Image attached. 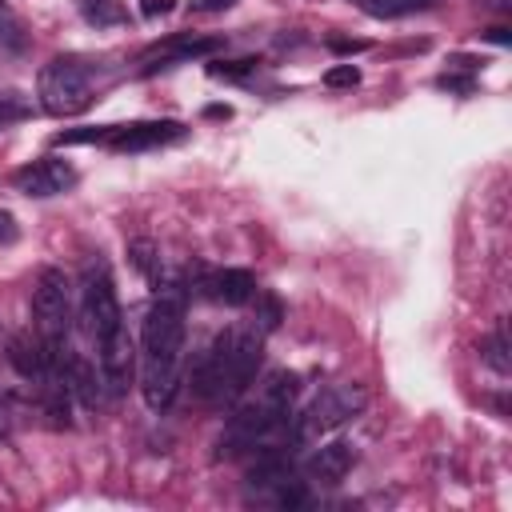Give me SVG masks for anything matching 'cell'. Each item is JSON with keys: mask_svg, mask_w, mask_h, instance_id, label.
I'll return each instance as SVG.
<instances>
[{"mask_svg": "<svg viewBox=\"0 0 512 512\" xmlns=\"http://www.w3.org/2000/svg\"><path fill=\"white\" fill-rule=\"evenodd\" d=\"M28 112H32V104H28L20 92H0V128H4V124L24 120Z\"/></svg>", "mask_w": 512, "mask_h": 512, "instance_id": "obj_19", "label": "cell"}, {"mask_svg": "<svg viewBox=\"0 0 512 512\" xmlns=\"http://www.w3.org/2000/svg\"><path fill=\"white\" fill-rule=\"evenodd\" d=\"M128 256H132V264H136L144 276H156L160 256H156V244H152V240H132V244H128Z\"/></svg>", "mask_w": 512, "mask_h": 512, "instance_id": "obj_18", "label": "cell"}, {"mask_svg": "<svg viewBox=\"0 0 512 512\" xmlns=\"http://www.w3.org/2000/svg\"><path fill=\"white\" fill-rule=\"evenodd\" d=\"M184 364V288H156L140 332V392L152 412H164L180 388Z\"/></svg>", "mask_w": 512, "mask_h": 512, "instance_id": "obj_1", "label": "cell"}, {"mask_svg": "<svg viewBox=\"0 0 512 512\" xmlns=\"http://www.w3.org/2000/svg\"><path fill=\"white\" fill-rule=\"evenodd\" d=\"M72 184H76V168L68 160H60V156H40V160H32V164L12 172V188L24 192V196H36V200L60 196Z\"/></svg>", "mask_w": 512, "mask_h": 512, "instance_id": "obj_8", "label": "cell"}, {"mask_svg": "<svg viewBox=\"0 0 512 512\" xmlns=\"http://www.w3.org/2000/svg\"><path fill=\"white\" fill-rule=\"evenodd\" d=\"M200 292L216 304H228V308H240L248 300H256V276L248 268H216L204 276Z\"/></svg>", "mask_w": 512, "mask_h": 512, "instance_id": "obj_11", "label": "cell"}, {"mask_svg": "<svg viewBox=\"0 0 512 512\" xmlns=\"http://www.w3.org/2000/svg\"><path fill=\"white\" fill-rule=\"evenodd\" d=\"M32 312H36V328L44 344H60L68 340V324H72V284L60 268H40L36 288H32Z\"/></svg>", "mask_w": 512, "mask_h": 512, "instance_id": "obj_5", "label": "cell"}, {"mask_svg": "<svg viewBox=\"0 0 512 512\" xmlns=\"http://www.w3.org/2000/svg\"><path fill=\"white\" fill-rule=\"evenodd\" d=\"M232 4H236V0H196L192 8H196V12H224V8H232Z\"/></svg>", "mask_w": 512, "mask_h": 512, "instance_id": "obj_25", "label": "cell"}, {"mask_svg": "<svg viewBox=\"0 0 512 512\" xmlns=\"http://www.w3.org/2000/svg\"><path fill=\"white\" fill-rule=\"evenodd\" d=\"M20 236V228H16V216L8 212V208H0V244H12Z\"/></svg>", "mask_w": 512, "mask_h": 512, "instance_id": "obj_22", "label": "cell"}, {"mask_svg": "<svg viewBox=\"0 0 512 512\" xmlns=\"http://www.w3.org/2000/svg\"><path fill=\"white\" fill-rule=\"evenodd\" d=\"M84 320H88V332L92 340H108L112 332L124 328V312H120V300H116V284H112V272L104 260H88L84 268Z\"/></svg>", "mask_w": 512, "mask_h": 512, "instance_id": "obj_6", "label": "cell"}, {"mask_svg": "<svg viewBox=\"0 0 512 512\" xmlns=\"http://www.w3.org/2000/svg\"><path fill=\"white\" fill-rule=\"evenodd\" d=\"M324 84H328V88H356V84H360V68H356V64H332V68L324 72Z\"/></svg>", "mask_w": 512, "mask_h": 512, "instance_id": "obj_20", "label": "cell"}, {"mask_svg": "<svg viewBox=\"0 0 512 512\" xmlns=\"http://www.w3.org/2000/svg\"><path fill=\"white\" fill-rule=\"evenodd\" d=\"M8 360L12 368L24 376V380H44L48 376V352H44V340L36 336H12L8 340Z\"/></svg>", "mask_w": 512, "mask_h": 512, "instance_id": "obj_13", "label": "cell"}, {"mask_svg": "<svg viewBox=\"0 0 512 512\" xmlns=\"http://www.w3.org/2000/svg\"><path fill=\"white\" fill-rule=\"evenodd\" d=\"M0 436H8V416H4V408H0Z\"/></svg>", "mask_w": 512, "mask_h": 512, "instance_id": "obj_27", "label": "cell"}, {"mask_svg": "<svg viewBox=\"0 0 512 512\" xmlns=\"http://www.w3.org/2000/svg\"><path fill=\"white\" fill-rule=\"evenodd\" d=\"M36 96H40V108L48 116H76V112H84L96 100L92 64L80 60V56H52L40 68Z\"/></svg>", "mask_w": 512, "mask_h": 512, "instance_id": "obj_4", "label": "cell"}, {"mask_svg": "<svg viewBox=\"0 0 512 512\" xmlns=\"http://www.w3.org/2000/svg\"><path fill=\"white\" fill-rule=\"evenodd\" d=\"M248 72H256V60L252 56H244V60H212L208 64V76H216V80H240Z\"/></svg>", "mask_w": 512, "mask_h": 512, "instance_id": "obj_17", "label": "cell"}, {"mask_svg": "<svg viewBox=\"0 0 512 512\" xmlns=\"http://www.w3.org/2000/svg\"><path fill=\"white\" fill-rule=\"evenodd\" d=\"M296 376L292 372H272L268 380H264V388H260V396L256 400H248V404H240L232 416H228V424H224V432H220V444H216V456L224 460H232V456H244V452H252V448H260V444H268L284 424H288V416H292V400H296Z\"/></svg>", "mask_w": 512, "mask_h": 512, "instance_id": "obj_3", "label": "cell"}, {"mask_svg": "<svg viewBox=\"0 0 512 512\" xmlns=\"http://www.w3.org/2000/svg\"><path fill=\"white\" fill-rule=\"evenodd\" d=\"M140 12L144 16H164V12H172V0H144Z\"/></svg>", "mask_w": 512, "mask_h": 512, "instance_id": "obj_24", "label": "cell"}, {"mask_svg": "<svg viewBox=\"0 0 512 512\" xmlns=\"http://www.w3.org/2000/svg\"><path fill=\"white\" fill-rule=\"evenodd\" d=\"M184 124L180 120H140V124H112L104 144L116 152H144V148H160L172 140H184Z\"/></svg>", "mask_w": 512, "mask_h": 512, "instance_id": "obj_9", "label": "cell"}, {"mask_svg": "<svg viewBox=\"0 0 512 512\" xmlns=\"http://www.w3.org/2000/svg\"><path fill=\"white\" fill-rule=\"evenodd\" d=\"M256 300H260V312H256V324L260 328L256 332H272L280 324V300L276 296H260V292H256Z\"/></svg>", "mask_w": 512, "mask_h": 512, "instance_id": "obj_21", "label": "cell"}, {"mask_svg": "<svg viewBox=\"0 0 512 512\" xmlns=\"http://www.w3.org/2000/svg\"><path fill=\"white\" fill-rule=\"evenodd\" d=\"M364 400H368V392H364L360 384H328V388L308 404V412H304L296 436H316V432H332V428L348 424V420L364 408Z\"/></svg>", "mask_w": 512, "mask_h": 512, "instance_id": "obj_7", "label": "cell"}, {"mask_svg": "<svg viewBox=\"0 0 512 512\" xmlns=\"http://www.w3.org/2000/svg\"><path fill=\"white\" fill-rule=\"evenodd\" d=\"M328 48H336V52H360V48H368L364 40H344V36H328Z\"/></svg>", "mask_w": 512, "mask_h": 512, "instance_id": "obj_23", "label": "cell"}, {"mask_svg": "<svg viewBox=\"0 0 512 512\" xmlns=\"http://www.w3.org/2000/svg\"><path fill=\"white\" fill-rule=\"evenodd\" d=\"M488 36H492V40H496V44H508V32H504V28H492V32H488Z\"/></svg>", "mask_w": 512, "mask_h": 512, "instance_id": "obj_26", "label": "cell"}, {"mask_svg": "<svg viewBox=\"0 0 512 512\" xmlns=\"http://www.w3.org/2000/svg\"><path fill=\"white\" fill-rule=\"evenodd\" d=\"M224 40L220 36H168L160 44H152L144 56H140V72H160V68H176V64H188V60H200V56H212Z\"/></svg>", "mask_w": 512, "mask_h": 512, "instance_id": "obj_10", "label": "cell"}, {"mask_svg": "<svg viewBox=\"0 0 512 512\" xmlns=\"http://www.w3.org/2000/svg\"><path fill=\"white\" fill-rule=\"evenodd\" d=\"M80 16L92 28H112V24H124L128 20V8L120 0H80Z\"/></svg>", "mask_w": 512, "mask_h": 512, "instance_id": "obj_15", "label": "cell"}, {"mask_svg": "<svg viewBox=\"0 0 512 512\" xmlns=\"http://www.w3.org/2000/svg\"><path fill=\"white\" fill-rule=\"evenodd\" d=\"M480 356H484V364L492 368V372H500V376H508V344H504V332H492L484 344H480Z\"/></svg>", "mask_w": 512, "mask_h": 512, "instance_id": "obj_16", "label": "cell"}, {"mask_svg": "<svg viewBox=\"0 0 512 512\" xmlns=\"http://www.w3.org/2000/svg\"><path fill=\"white\" fill-rule=\"evenodd\" d=\"M260 356H264V332L256 328L220 332L192 368V392L204 404H236L252 388Z\"/></svg>", "mask_w": 512, "mask_h": 512, "instance_id": "obj_2", "label": "cell"}, {"mask_svg": "<svg viewBox=\"0 0 512 512\" xmlns=\"http://www.w3.org/2000/svg\"><path fill=\"white\" fill-rule=\"evenodd\" d=\"M360 12L376 16V20H400V16H412V12H428L436 0H356Z\"/></svg>", "mask_w": 512, "mask_h": 512, "instance_id": "obj_14", "label": "cell"}, {"mask_svg": "<svg viewBox=\"0 0 512 512\" xmlns=\"http://www.w3.org/2000/svg\"><path fill=\"white\" fill-rule=\"evenodd\" d=\"M352 460H356L352 444L332 440V444H320V448L304 460V476H308V480H316V484H340V480L348 476Z\"/></svg>", "mask_w": 512, "mask_h": 512, "instance_id": "obj_12", "label": "cell"}]
</instances>
